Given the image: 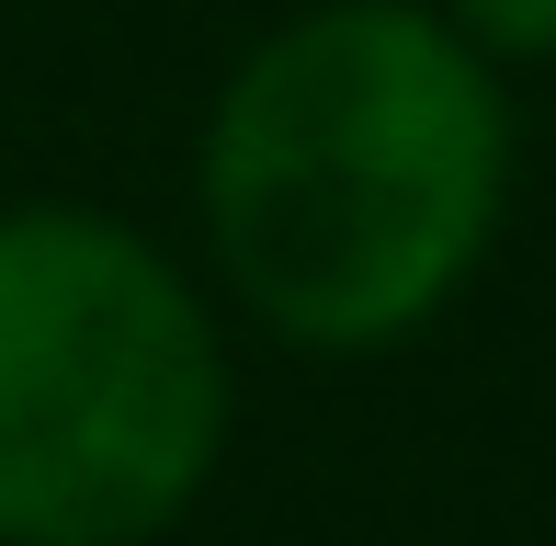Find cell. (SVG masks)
<instances>
[{
  "instance_id": "2",
  "label": "cell",
  "mask_w": 556,
  "mask_h": 546,
  "mask_svg": "<svg viewBox=\"0 0 556 546\" xmlns=\"http://www.w3.org/2000/svg\"><path fill=\"white\" fill-rule=\"evenodd\" d=\"M239 387L216 308L91 206L0 216V546H148L205 501Z\"/></svg>"
},
{
  "instance_id": "1",
  "label": "cell",
  "mask_w": 556,
  "mask_h": 546,
  "mask_svg": "<svg viewBox=\"0 0 556 546\" xmlns=\"http://www.w3.org/2000/svg\"><path fill=\"white\" fill-rule=\"evenodd\" d=\"M205 251L295 353H387L477 285L511 206V103L420 0H318L205 114Z\"/></svg>"
},
{
  "instance_id": "3",
  "label": "cell",
  "mask_w": 556,
  "mask_h": 546,
  "mask_svg": "<svg viewBox=\"0 0 556 546\" xmlns=\"http://www.w3.org/2000/svg\"><path fill=\"white\" fill-rule=\"evenodd\" d=\"M443 23L477 46V58H534V69H556V0H443Z\"/></svg>"
}]
</instances>
